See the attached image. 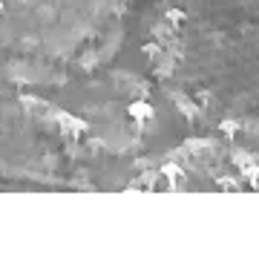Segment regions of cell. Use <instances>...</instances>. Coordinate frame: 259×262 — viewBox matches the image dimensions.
Here are the masks:
<instances>
[{
  "mask_svg": "<svg viewBox=\"0 0 259 262\" xmlns=\"http://www.w3.org/2000/svg\"><path fill=\"white\" fill-rule=\"evenodd\" d=\"M141 52L187 127L259 139V0H147Z\"/></svg>",
  "mask_w": 259,
  "mask_h": 262,
  "instance_id": "6da1fadb",
  "label": "cell"
},
{
  "mask_svg": "<svg viewBox=\"0 0 259 262\" xmlns=\"http://www.w3.org/2000/svg\"><path fill=\"white\" fill-rule=\"evenodd\" d=\"M0 190L90 187V127L38 90L0 84Z\"/></svg>",
  "mask_w": 259,
  "mask_h": 262,
  "instance_id": "3957f363",
  "label": "cell"
},
{
  "mask_svg": "<svg viewBox=\"0 0 259 262\" xmlns=\"http://www.w3.org/2000/svg\"><path fill=\"white\" fill-rule=\"evenodd\" d=\"M133 0H0V84L58 90L115 61Z\"/></svg>",
  "mask_w": 259,
  "mask_h": 262,
  "instance_id": "7a4b0ae2",
  "label": "cell"
}]
</instances>
